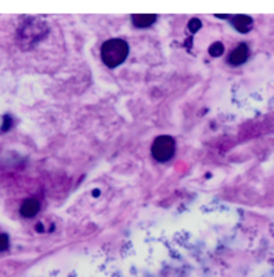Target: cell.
<instances>
[{
    "instance_id": "4",
    "label": "cell",
    "mask_w": 274,
    "mask_h": 277,
    "mask_svg": "<svg viewBox=\"0 0 274 277\" xmlns=\"http://www.w3.org/2000/svg\"><path fill=\"white\" fill-rule=\"evenodd\" d=\"M232 26L241 34H247L251 30L253 25V18L248 15H236L231 20Z\"/></svg>"
},
{
    "instance_id": "2",
    "label": "cell",
    "mask_w": 274,
    "mask_h": 277,
    "mask_svg": "<svg viewBox=\"0 0 274 277\" xmlns=\"http://www.w3.org/2000/svg\"><path fill=\"white\" fill-rule=\"evenodd\" d=\"M176 143L169 136H161L153 142L151 152L155 160L160 162L168 161L175 154Z\"/></svg>"
},
{
    "instance_id": "5",
    "label": "cell",
    "mask_w": 274,
    "mask_h": 277,
    "mask_svg": "<svg viewBox=\"0 0 274 277\" xmlns=\"http://www.w3.org/2000/svg\"><path fill=\"white\" fill-rule=\"evenodd\" d=\"M40 209V203L37 199H27L21 207V214L26 218H31L37 215Z\"/></svg>"
},
{
    "instance_id": "10",
    "label": "cell",
    "mask_w": 274,
    "mask_h": 277,
    "mask_svg": "<svg viewBox=\"0 0 274 277\" xmlns=\"http://www.w3.org/2000/svg\"><path fill=\"white\" fill-rule=\"evenodd\" d=\"M215 16H217V17H220V18H226L228 15H226V14H223V15H219V14H217V15H215Z\"/></svg>"
},
{
    "instance_id": "3",
    "label": "cell",
    "mask_w": 274,
    "mask_h": 277,
    "mask_svg": "<svg viewBox=\"0 0 274 277\" xmlns=\"http://www.w3.org/2000/svg\"><path fill=\"white\" fill-rule=\"evenodd\" d=\"M248 58L249 47L246 43H241L228 55V63L232 66H240L246 63Z\"/></svg>"
},
{
    "instance_id": "6",
    "label": "cell",
    "mask_w": 274,
    "mask_h": 277,
    "mask_svg": "<svg viewBox=\"0 0 274 277\" xmlns=\"http://www.w3.org/2000/svg\"><path fill=\"white\" fill-rule=\"evenodd\" d=\"M156 15L154 14H135L132 16V22L137 28H147L154 24Z\"/></svg>"
},
{
    "instance_id": "7",
    "label": "cell",
    "mask_w": 274,
    "mask_h": 277,
    "mask_svg": "<svg viewBox=\"0 0 274 277\" xmlns=\"http://www.w3.org/2000/svg\"><path fill=\"white\" fill-rule=\"evenodd\" d=\"M208 52L212 57H220L224 53V45L221 42H214L209 47Z\"/></svg>"
},
{
    "instance_id": "1",
    "label": "cell",
    "mask_w": 274,
    "mask_h": 277,
    "mask_svg": "<svg viewBox=\"0 0 274 277\" xmlns=\"http://www.w3.org/2000/svg\"><path fill=\"white\" fill-rule=\"evenodd\" d=\"M129 45L124 40L111 39L102 45V60L110 68H116L125 61L129 55Z\"/></svg>"
},
{
    "instance_id": "9",
    "label": "cell",
    "mask_w": 274,
    "mask_h": 277,
    "mask_svg": "<svg viewBox=\"0 0 274 277\" xmlns=\"http://www.w3.org/2000/svg\"><path fill=\"white\" fill-rule=\"evenodd\" d=\"M9 246V238L6 234H0V251L7 250Z\"/></svg>"
},
{
    "instance_id": "8",
    "label": "cell",
    "mask_w": 274,
    "mask_h": 277,
    "mask_svg": "<svg viewBox=\"0 0 274 277\" xmlns=\"http://www.w3.org/2000/svg\"><path fill=\"white\" fill-rule=\"evenodd\" d=\"M201 26H202V24H201L199 18H192V20L188 24V28L190 29V32L193 34L197 33L201 28Z\"/></svg>"
}]
</instances>
